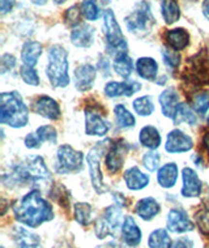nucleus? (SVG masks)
Returning <instances> with one entry per match:
<instances>
[{"instance_id": "14", "label": "nucleus", "mask_w": 209, "mask_h": 248, "mask_svg": "<svg viewBox=\"0 0 209 248\" xmlns=\"http://www.w3.org/2000/svg\"><path fill=\"white\" fill-rule=\"evenodd\" d=\"M126 152H127V144L123 140L115 142L114 145L111 146V149L109 150L106 157V166L109 171L113 172V174L119 171L124 163Z\"/></svg>"}, {"instance_id": "15", "label": "nucleus", "mask_w": 209, "mask_h": 248, "mask_svg": "<svg viewBox=\"0 0 209 248\" xmlns=\"http://www.w3.org/2000/svg\"><path fill=\"white\" fill-rule=\"evenodd\" d=\"M96 68L90 64H81L75 71V85L80 92H86L92 89L96 81Z\"/></svg>"}, {"instance_id": "7", "label": "nucleus", "mask_w": 209, "mask_h": 248, "mask_svg": "<svg viewBox=\"0 0 209 248\" xmlns=\"http://www.w3.org/2000/svg\"><path fill=\"white\" fill-rule=\"evenodd\" d=\"M103 33L106 35L107 46L116 54L126 52L127 42L120 30V26L115 18V15L111 9H106L103 13Z\"/></svg>"}, {"instance_id": "51", "label": "nucleus", "mask_w": 209, "mask_h": 248, "mask_svg": "<svg viewBox=\"0 0 209 248\" xmlns=\"http://www.w3.org/2000/svg\"><path fill=\"white\" fill-rule=\"evenodd\" d=\"M203 13H204L207 20H209V0H205L204 3H203Z\"/></svg>"}, {"instance_id": "41", "label": "nucleus", "mask_w": 209, "mask_h": 248, "mask_svg": "<svg viewBox=\"0 0 209 248\" xmlns=\"http://www.w3.org/2000/svg\"><path fill=\"white\" fill-rule=\"evenodd\" d=\"M37 135L41 139V141H48V142H56V139H58V135H56V131L54 127L51 125H42L37 129Z\"/></svg>"}, {"instance_id": "43", "label": "nucleus", "mask_w": 209, "mask_h": 248, "mask_svg": "<svg viewBox=\"0 0 209 248\" xmlns=\"http://www.w3.org/2000/svg\"><path fill=\"white\" fill-rule=\"evenodd\" d=\"M163 62L167 67L170 68H177L180 63V55L175 50H169V48H162Z\"/></svg>"}, {"instance_id": "26", "label": "nucleus", "mask_w": 209, "mask_h": 248, "mask_svg": "<svg viewBox=\"0 0 209 248\" xmlns=\"http://www.w3.org/2000/svg\"><path fill=\"white\" fill-rule=\"evenodd\" d=\"M42 55V45L35 41H28L22 46L21 59L24 65L28 67H34L38 62L39 56Z\"/></svg>"}, {"instance_id": "21", "label": "nucleus", "mask_w": 209, "mask_h": 248, "mask_svg": "<svg viewBox=\"0 0 209 248\" xmlns=\"http://www.w3.org/2000/svg\"><path fill=\"white\" fill-rule=\"evenodd\" d=\"M71 41L77 47H90L94 42V29L90 25L80 24L73 28L71 33Z\"/></svg>"}, {"instance_id": "23", "label": "nucleus", "mask_w": 209, "mask_h": 248, "mask_svg": "<svg viewBox=\"0 0 209 248\" xmlns=\"http://www.w3.org/2000/svg\"><path fill=\"white\" fill-rule=\"evenodd\" d=\"M160 204L157 200H154L153 197H145L137 201L136 206H135V212L140 217V218L145 219V221H150V219L156 217L160 213Z\"/></svg>"}, {"instance_id": "29", "label": "nucleus", "mask_w": 209, "mask_h": 248, "mask_svg": "<svg viewBox=\"0 0 209 248\" xmlns=\"http://www.w3.org/2000/svg\"><path fill=\"white\" fill-rule=\"evenodd\" d=\"M136 71L139 76L145 80H153L157 76L158 64L152 58H140L136 62Z\"/></svg>"}, {"instance_id": "6", "label": "nucleus", "mask_w": 209, "mask_h": 248, "mask_svg": "<svg viewBox=\"0 0 209 248\" xmlns=\"http://www.w3.org/2000/svg\"><path fill=\"white\" fill-rule=\"evenodd\" d=\"M122 225V206L115 202V205L106 208L102 217L96 221V235L98 239L115 236Z\"/></svg>"}, {"instance_id": "49", "label": "nucleus", "mask_w": 209, "mask_h": 248, "mask_svg": "<svg viewBox=\"0 0 209 248\" xmlns=\"http://www.w3.org/2000/svg\"><path fill=\"white\" fill-rule=\"evenodd\" d=\"M96 248H132V247H129V246H122V244L119 243H116V242H109V243H105L102 244V246H98V247H96Z\"/></svg>"}, {"instance_id": "36", "label": "nucleus", "mask_w": 209, "mask_h": 248, "mask_svg": "<svg viewBox=\"0 0 209 248\" xmlns=\"http://www.w3.org/2000/svg\"><path fill=\"white\" fill-rule=\"evenodd\" d=\"M132 106L133 110L136 111V114H139L140 116H149L154 111L153 102H152L150 97H140V98H136L133 101Z\"/></svg>"}, {"instance_id": "35", "label": "nucleus", "mask_w": 209, "mask_h": 248, "mask_svg": "<svg viewBox=\"0 0 209 248\" xmlns=\"http://www.w3.org/2000/svg\"><path fill=\"white\" fill-rule=\"evenodd\" d=\"M114 112H115L116 122H118V125L122 127V128H131L135 125V116L128 111L127 108L123 106V105H116L115 108H114Z\"/></svg>"}, {"instance_id": "22", "label": "nucleus", "mask_w": 209, "mask_h": 248, "mask_svg": "<svg viewBox=\"0 0 209 248\" xmlns=\"http://www.w3.org/2000/svg\"><path fill=\"white\" fill-rule=\"evenodd\" d=\"M124 182L129 189L140 191L149 184V176L145 175L144 172H141L139 167L133 166L124 172Z\"/></svg>"}, {"instance_id": "32", "label": "nucleus", "mask_w": 209, "mask_h": 248, "mask_svg": "<svg viewBox=\"0 0 209 248\" xmlns=\"http://www.w3.org/2000/svg\"><path fill=\"white\" fill-rule=\"evenodd\" d=\"M75 219L82 226H88L93 222V208L86 202H76L73 208Z\"/></svg>"}, {"instance_id": "34", "label": "nucleus", "mask_w": 209, "mask_h": 248, "mask_svg": "<svg viewBox=\"0 0 209 248\" xmlns=\"http://www.w3.org/2000/svg\"><path fill=\"white\" fill-rule=\"evenodd\" d=\"M175 124L179 123H187L190 125L196 124V116L192 112L191 107L188 106L187 103H179L177 110H175L174 118H173Z\"/></svg>"}, {"instance_id": "38", "label": "nucleus", "mask_w": 209, "mask_h": 248, "mask_svg": "<svg viewBox=\"0 0 209 248\" xmlns=\"http://www.w3.org/2000/svg\"><path fill=\"white\" fill-rule=\"evenodd\" d=\"M81 12L86 20L96 21L99 17V7L97 0H84L81 4Z\"/></svg>"}, {"instance_id": "18", "label": "nucleus", "mask_w": 209, "mask_h": 248, "mask_svg": "<svg viewBox=\"0 0 209 248\" xmlns=\"http://www.w3.org/2000/svg\"><path fill=\"white\" fill-rule=\"evenodd\" d=\"M201 193V180L196 171L190 167L183 169V187L182 195L184 197H199Z\"/></svg>"}, {"instance_id": "10", "label": "nucleus", "mask_w": 209, "mask_h": 248, "mask_svg": "<svg viewBox=\"0 0 209 248\" xmlns=\"http://www.w3.org/2000/svg\"><path fill=\"white\" fill-rule=\"evenodd\" d=\"M110 125L94 108L85 110V132L89 136H105Z\"/></svg>"}, {"instance_id": "30", "label": "nucleus", "mask_w": 209, "mask_h": 248, "mask_svg": "<svg viewBox=\"0 0 209 248\" xmlns=\"http://www.w3.org/2000/svg\"><path fill=\"white\" fill-rule=\"evenodd\" d=\"M114 69L115 72L123 78L131 76L133 71V63L131 58L126 54V52H120L116 54L115 59H114Z\"/></svg>"}, {"instance_id": "12", "label": "nucleus", "mask_w": 209, "mask_h": 248, "mask_svg": "<svg viewBox=\"0 0 209 248\" xmlns=\"http://www.w3.org/2000/svg\"><path fill=\"white\" fill-rule=\"evenodd\" d=\"M190 78L197 84H209V59L205 52L197 54L191 59Z\"/></svg>"}, {"instance_id": "54", "label": "nucleus", "mask_w": 209, "mask_h": 248, "mask_svg": "<svg viewBox=\"0 0 209 248\" xmlns=\"http://www.w3.org/2000/svg\"><path fill=\"white\" fill-rule=\"evenodd\" d=\"M54 1H55V3H58V4H62V3H64L65 0H54Z\"/></svg>"}, {"instance_id": "37", "label": "nucleus", "mask_w": 209, "mask_h": 248, "mask_svg": "<svg viewBox=\"0 0 209 248\" xmlns=\"http://www.w3.org/2000/svg\"><path fill=\"white\" fill-rule=\"evenodd\" d=\"M192 106L199 115L207 114L209 108V92H200V93L193 95Z\"/></svg>"}, {"instance_id": "20", "label": "nucleus", "mask_w": 209, "mask_h": 248, "mask_svg": "<svg viewBox=\"0 0 209 248\" xmlns=\"http://www.w3.org/2000/svg\"><path fill=\"white\" fill-rule=\"evenodd\" d=\"M13 240L17 248H38L41 244L37 234L22 226L13 227Z\"/></svg>"}, {"instance_id": "25", "label": "nucleus", "mask_w": 209, "mask_h": 248, "mask_svg": "<svg viewBox=\"0 0 209 248\" xmlns=\"http://www.w3.org/2000/svg\"><path fill=\"white\" fill-rule=\"evenodd\" d=\"M178 172H179V170H178V166L175 163H166L157 172L158 184L162 188H171V187H174L175 183H177V179H178Z\"/></svg>"}, {"instance_id": "46", "label": "nucleus", "mask_w": 209, "mask_h": 248, "mask_svg": "<svg viewBox=\"0 0 209 248\" xmlns=\"http://www.w3.org/2000/svg\"><path fill=\"white\" fill-rule=\"evenodd\" d=\"M41 139L38 137L37 133H29L28 136L25 137V145L26 148L29 149H34V148H39V144H41Z\"/></svg>"}, {"instance_id": "28", "label": "nucleus", "mask_w": 209, "mask_h": 248, "mask_svg": "<svg viewBox=\"0 0 209 248\" xmlns=\"http://www.w3.org/2000/svg\"><path fill=\"white\" fill-rule=\"evenodd\" d=\"M140 142L141 145L148 149H157L161 144V135L158 129L153 125H146L140 131Z\"/></svg>"}, {"instance_id": "55", "label": "nucleus", "mask_w": 209, "mask_h": 248, "mask_svg": "<svg viewBox=\"0 0 209 248\" xmlns=\"http://www.w3.org/2000/svg\"><path fill=\"white\" fill-rule=\"evenodd\" d=\"M208 123H209V116H208Z\"/></svg>"}, {"instance_id": "40", "label": "nucleus", "mask_w": 209, "mask_h": 248, "mask_svg": "<svg viewBox=\"0 0 209 248\" xmlns=\"http://www.w3.org/2000/svg\"><path fill=\"white\" fill-rule=\"evenodd\" d=\"M20 75H21V78L24 80V82H26L28 85L37 86L39 84V77L37 72H35L34 67L24 65L20 69Z\"/></svg>"}, {"instance_id": "52", "label": "nucleus", "mask_w": 209, "mask_h": 248, "mask_svg": "<svg viewBox=\"0 0 209 248\" xmlns=\"http://www.w3.org/2000/svg\"><path fill=\"white\" fill-rule=\"evenodd\" d=\"M203 144H204L205 149H207V152L209 154V132L205 133L204 137H203Z\"/></svg>"}, {"instance_id": "13", "label": "nucleus", "mask_w": 209, "mask_h": 248, "mask_svg": "<svg viewBox=\"0 0 209 248\" xmlns=\"http://www.w3.org/2000/svg\"><path fill=\"white\" fill-rule=\"evenodd\" d=\"M192 145H193V142H192L191 137L187 136L179 129H174L167 135L165 149L169 153H184V152L191 150Z\"/></svg>"}, {"instance_id": "11", "label": "nucleus", "mask_w": 209, "mask_h": 248, "mask_svg": "<svg viewBox=\"0 0 209 248\" xmlns=\"http://www.w3.org/2000/svg\"><path fill=\"white\" fill-rule=\"evenodd\" d=\"M167 230L171 232H177V234H183L187 231L193 230V223L186 212L180 209H171L167 214L166 219Z\"/></svg>"}, {"instance_id": "33", "label": "nucleus", "mask_w": 209, "mask_h": 248, "mask_svg": "<svg viewBox=\"0 0 209 248\" xmlns=\"http://www.w3.org/2000/svg\"><path fill=\"white\" fill-rule=\"evenodd\" d=\"M148 246H149V248H170L171 239L167 230H165V229L154 230L149 235Z\"/></svg>"}, {"instance_id": "4", "label": "nucleus", "mask_w": 209, "mask_h": 248, "mask_svg": "<svg viewBox=\"0 0 209 248\" xmlns=\"http://www.w3.org/2000/svg\"><path fill=\"white\" fill-rule=\"evenodd\" d=\"M67 51L62 46L55 45L48 51V64L46 73L52 86L64 88L69 84L68 75V60Z\"/></svg>"}, {"instance_id": "8", "label": "nucleus", "mask_w": 209, "mask_h": 248, "mask_svg": "<svg viewBox=\"0 0 209 248\" xmlns=\"http://www.w3.org/2000/svg\"><path fill=\"white\" fill-rule=\"evenodd\" d=\"M84 155L81 152H77L69 145H62L58 149V161H56V171L59 174L77 172L82 169Z\"/></svg>"}, {"instance_id": "31", "label": "nucleus", "mask_w": 209, "mask_h": 248, "mask_svg": "<svg viewBox=\"0 0 209 248\" xmlns=\"http://www.w3.org/2000/svg\"><path fill=\"white\" fill-rule=\"evenodd\" d=\"M161 11H162L163 20L167 25L178 21L180 16V9L175 0H161Z\"/></svg>"}, {"instance_id": "17", "label": "nucleus", "mask_w": 209, "mask_h": 248, "mask_svg": "<svg viewBox=\"0 0 209 248\" xmlns=\"http://www.w3.org/2000/svg\"><path fill=\"white\" fill-rule=\"evenodd\" d=\"M140 84L136 81H110L105 86V94L110 98H115L120 95H127L131 97L137 90H140Z\"/></svg>"}, {"instance_id": "5", "label": "nucleus", "mask_w": 209, "mask_h": 248, "mask_svg": "<svg viewBox=\"0 0 209 248\" xmlns=\"http://www.w3.org/2000/svg\"><path fill=\"white\" fill-rule=\"evenodd\" d=\"M126 26L131 33L144 35L149 33L154 25V17L146 1L137 3L135 9L126 17Z\"/></svg>"}, {"instance_id": "47", "label": "nucleus", "mask_w": 209, "mask_h": 248, "mask_svg": "<svg viewBox=\"0 0 209 248\" xmlns=\"http://www.w3.org/2000/svg\"><path fill=\"white\" fill-rule=\"evenodd\" d=\"M193 247V242L190 238H179L177 239L174 243L171 244L170 248H192Z\"/></svg>"}, {"instance_id": "50", "label": "nucleus", "mask_w": 209, "mask_h": 248, "mask_svg": "<svg viewBox=\"0 0 209 248\" xmlns=\"http://www.w3.org/2000/svg\"><path fill=\"white\" fill-rule=\"evenodd\" d=\"M54 248H72V246L67 242V240H60L54 246Z\"/></svg>"}, {"instance_id": "9", "label": "nucleus", "mask_w": 209, "mask_h": 248, "mask_svg": "<svg viewBox=\"0 0 209 248\" xmlns=\"http://www.w3.org/2000/svg\"><path fill=\"white\" fill-rule=\"evenodd\" d=\"M101 145L102 144L94 146L93 149L89 152V154L86 155V161H88V165H89L92 184H93V188L96 189V192L99 193V195L106 192V186L103 183L102 172H101V169H99V161H101V155H102V146Z\"/></svg>"}, {"instance_id": "27", "label": "nucleus", "mask_w": 209, "mask_h": 248, "mask_svg": "<svg viewBox=\"0 0 209 248\" xmlns=\"http://www.w3.org/2000/svg\"><path fill=\"white\" fill-rule=\"evenodd\" d=\"M166 41L173 50L180 51V50H184L188 46V43H190V35L182 28H179V29H173L169 30L166 33Z\"/></svg>"}, {"instance_id": "19", "label": "nucleus", "mask_w": 209, "mask_h": 248, "mask_svg": "<svg viewBox=\"0 0 209 248\" xmlns=\"http://www.w3.org/2000/svg\"><path fill=\"white\" fill-rule=\"evenodd\" d=\"M122 236L124 244L129 247H136L141 242V230L131 216H127L122 225Z\"/></svg>"}, {"instance_id": "16", "label": "nucleus", "mask_w": 209, "mask_h": 248, "mask_svg": "<svg viewBox=\"0 0 209 248\" xmlns=\"http://www.w3.org/2000/svg\"><path fill=\"white\" fill-rule=\"evenodd\" d=\"M34 111L38 115L50 120H58L60 118L59 105L56 103L55 99L47 97V95H42L35 101Z\"/></svg>"}, {"instance_id": "3", "label": "nucleus", "mask_w": 209, "mask_h": 248, "mask_svg": "<svg viewBox=\"0 0 209 248\" xmlns=\"http://www.w3.org/2000/svg\"><path fill=\"white\" fill-rule=\"evenodd\" d=\"M29 120L28 107L17 92H5L0 95V123L13 128L25 127Z\"/></svg>"}, {"instance_id": "2", "label": "nucleus", "mask_w": 209, "mask_h": 248, "mask_svg": "<svg viewBox=\"0 0 209 248\" xmlns=\"http://www.w3.org/2000/svg\"><path fill=\"white\" fill-rule=\"evenodd\" d=\"M9 180L7 186L15 184H46L51 182L50 171L45 161L39 155H30L18 166H15L9 175L3 176V183Z\"/></svg>"}, {"instance_id": "42", "label": "nucleus", "mask_w": 209, "mask_h": 248, "mask_svg": "<svg viewBox=\"0 0 209 248\" xmlns=\"http://www.w3.org/2000/svg\"><path fill=\"white\" fill-rule=\"evenodd\" d=\"M160 161H161V157L156 152H149V153L144 154V157H143L144 167L152 172L156 171L158 167H160Z\"/></svg>"}, {"instance_id": "39", "label": "nucleus", "mask_w": 209, "mask_h": 248, "mask_svg": "<svg viewBox=\"0 0 209 248\" xmlns=\"http://www.w3.org/2000/svg\"><path fill=\"white\" fill-rule=\"evenodd\" d=\"M196 222L200 231L205 235H209V205L201 208L196 213Z\"/></svg>"}, {"instance_id": "45", "label": "nucleus", "mask_w": 209, "mask_h": 248, "mask_svg": "<svg viewBox=\"0 0 209 248\" xmlns=\"http://www.w3.org/2000/svg\"><path fill=\"white\" fill-rule=\"evenodd\" d=\"M15 65H16V59H15V56L11 55V54H4V55L1 56L0 68H1V73H3V75L8 72V71H11Z\"/></svg>"}, {"instance_id": "53", "label": "nucleus", "mask_w": 209, "mask_h": 248, "mask_svg": "<svg viewBox=\"0 0 209 248\" xmlns=\"http://www.w3.org/2000/svg\"><path fill=\"white\" fill-rule=\"evenodd\" d=\"M32 1H33V3L37 5H43L47 3V0H32Z\"/></svg>"}, {"instance_id": "44", "label": "nucleus", "mask_w": 209, "mask_h": 248, "mask_svg": "<svg viewBox=\"0 0 209 248\" xmlns=\"http://www.w3.org/2000/svg\"><path fill=\"white\" fill-rule=\"evenodd\" d=\"M81 13L80 12V9L77 5H73L71 8L65 12V22L68 24V25H73L76 26L80 24V16H81Z\"/></svg>"}, {"instance_id": "48", "label": "nucleus", "mask_w": 209, "mask_h": 248, "mask_svg": "<svg viewBox=\"0 0 209 248\" xmlns=\"http://www.w3.org/2000/svg\"><path fill=\"white\" fill-rule=\"evenodd\" d=\"M15 1H16V0H0V9H1V13H3V15L8 13L9 11L13 8Z\"/></svg>"}, {"instance_id": "1", "label": "nucleus", "mask_w": 209, "mask_h": 248, "mask_svg": "<svg viewBox=\"0 0 209 248\" xmlns=\"http://www.w3.org/2000/svg\"><path fill=\"white\" fill-rule=\"evenodd\" d=\"M13 213L18 222L35 229L54 218L52 206L42 197L38 189L26 193L13 204Z\"/></svg>"}, {"instance_id": "24", "label": "nucleus", "mask_w": 209, "mask_h": 248, "mask_svg": "<svg viewBox=\"0 0 209 248\" xmlns=\"http://www.w3.org/2000/svg\"><path fill=\"white\" fill-rule=\"evenodd\" d=\"M178 93L175 92V89L173 88H169V89L163 90L161 95H160V105H161V108H162V114L167 118H174L175 110L178 107Z\"/></svg>"}]
</instances>
